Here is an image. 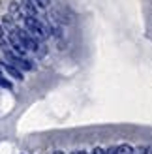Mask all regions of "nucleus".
Returning <instances> with one entry per match:
<instances>
[{
  "label": "nucleus",
  "instance_id": "obj_11",
  "mask_svg": "<svg viewBox=\"0 0 152 154\" xmlns=\"http://www.w3.org/2000/svg\"><path fill=\"white\" fill-rule=\"evenodd\" d=\"M55 154H62V152H60V150H56V152H55Z\"/></svg>",
  "mask_w": 152,
  "mask_h": 154
},
{
  "label": "nucleus",
  "instance_id": "obj_2",
  "mask_svg": "<svg viewBox=\"0 0 152 154\" xmlns=\"http://www.w3.org/2000/svg\"><path fill=\"white\" fill-rule=\"evenodd\" d=\"M4 55H6V58H8V62H10L11 66H15L19 72H21V70L30 72V70L34 68V66H32V62H30L28 58L21 57V55H15V53H13L11 49H4Z\"/></svg>",
  "mask_w": 152,
  "mask_h": 154
},
{
  "label": "nucleus",
  "instance_id": "obj_8",
  "mask_svg": "<svg viewBox=\"0 0 152 154\" xmlns=\"http://www.w3.org/2000/svg\"><path fill=\"white\" fill-rule=\"evenodd\" d=\"M105 154H117V149H115V147H111V149L105 150Z\"/></svg>",
  "mask_w": 152,
  "mask_h": 154
},
{
  "label": "nucleus",
  "instance_id": "obj_9",
  "mask_svg": "<svg viewBox=\"0 0 152 154\" xmlns=\"http://www.w3.org/2000/svg\"><path fill=\"white\" fill-rule=\"evenodd\" d=\"M92 154H105V150L98 147V149H94V152H92Z\"/></svg>",
  "mask_w": 152,
  "mask_h": 154
},
{
  "label": "nucleus",
  "instance_id": "obj_3",
  "mask_svg": "<svg viewBox=\"0 0 152 154\" xmlns=\"http://www.w3.org/2000/svg\"><path fill=\"white\" fill-rule=\"evenodd\" d=\"M23 13H25V17H36L38 8L32 0H23Z\"/></svg>",
  "mask_w": 152,
  "mask_h": 154
},
{
  "label": "nucleus",
  "instance_id": "obj_6",
  "mask_svg": "<svg viewBox=\"0 0 152 154\" xmlns=\"http://www.w3.org/2000/svg\"><path fill=\"white\" fill-rule=\"evenodd\" d=\"M34 4H36V6H40V8H49L51 0H34Z\"/></svg>",
  "mask_w": 152,
  "mask_h": 154
},
{
  "label": "nucleus",
  "instance_id": "obj_7",
  "mask_svg": "<svg viewBox=\"0 0 152 154\" xmlns=\"http://www.w3.org/2000/svg\"><path fill=\"white\" fill-rule=\"evenodd\" d=\"M147 150L148 149H145V147H137V149L132 150V154H147Z\"/></svg>",
  "mask_w": 152,
  "mask_h": 154
},
{
  "label": "nucleus",
  "instance_id": "obj_4",
  "mask_svg": "<svg viewBox=\"0 0 152 154\" xmlns=\"http://www.w3.org/2000/svg\"><path fill=\"white\" fill-rule=\"evenodd\" d=\"M0 64L4 66V70H6L8 73H10V75L13 77V79H17V81H23V72H19V70H17L15 66H11L10 62H0Z\"/></svg>",
  "mask_w": 152,
  "mask_h": 154
},
{
  "label": "nucleus",
  "instance_id": "obj_1",
  "mask_svg": "<svg viewBox=\"0 0 152 154\" xmlns=\"http://www.w3.org/2000/svg\"><path fill=\"white\" fill-rule=\"evenodd\" d=\"M25 28H26V32L38 42H45L47 36H49L47 28L43 26V23L38 21L36 17H25Z\"/></svg>",
  "mask_w": 152,
  "mask_h": 154
},
{
  "label": "nucleus",
  "instance_id": "obj_5",
  "mask_svg": "<svg viewBox=\"0 0 152 154\" xmlns=\"http://www.w3.org/2000/svg\"><path fill=\"white\" fill-rule=\"evenodd\" d=\"M132 147H130V145H118V147H117V154H132Z\"/></svg>",
  "mask_w": 152,
  "mask_h": 154
},
{
  "label": "nucleus",
  "instance_id": "obj_10",
  "mask_svg": "<svg viewBox=\"0 0 152 154\" xmlns=\"http://www.w3.org/2000/svg\"><path fill=\"white\" fill-rule=\"evenodd\" d=\"M71 154H87V152H83V150H77V152H71Z\"/></svg>",
  "mask_w": 152,
  "mask_h": 154
},
{
  "label": "nucleus",
  "instance_id": "obj_12",
  "mask_svg": "<svg viewBox=\"0 0 152 154\" xmlns=\"http://www.w3.org/2000/svg\"><path fill=\"white\" fill-rule=\"evenodd\" d=\"M0 79H2V75H0Z\"/></svg>",
  "mask_w": 152,
  "mask_h": 154
}]
</instances>
